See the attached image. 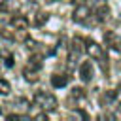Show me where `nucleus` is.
<instances>
[{
	"instance_id": "17",
	"label": "nucleus",
	"mask_w": 121,
	"mask_h": 121,
	"mask_svg": "<svg viewBox=\"0 0 121 121\" xmlns=\"http://www.w3.org/2000/svg\"><path fill=\"white\" fill-rule=\"evenodd\" d=\"M70 2H72V4H76V6H78V4H81V2H85V0H70Z\"/></svg>"
},
{
	"instance_id": "11",
	"label": "nucleus",
	"mask_w": 121,
	"mask_h": 121,
	"mask_svg": "<svg viewBox=\"0 0 121 121\" xmlns=\"http://www.w3.org/2000/svg\"><path fill=\"white\" fill-rule=\"evenodd\" d=\"M70 96H72V98H76V100H83V98L87 96V93H85V89H83V87H74V89L70 91Z\"/></svg>"
},
{
	"instance_id": "8",
	"label": "nucleus",
	"mask_w": 121,
	"mask_h": 121,
	"mask_svg": "<svg viewBox=\"0 0 121 121\" xmlns=\"http://www.w3.org/2000/svg\"><path fill=\"white\" fill-rule=\"evenodd\" d=\"M0 59H2V64H4L6 68H13L15 59H13V53H11V51H8V49L0 47Z\"/></svg>"
},
{
	"instance_id": "12",
	"label": "nucleus",
	"mask_w": 121,
	"mask_h": 121,
	"mask_svg": "<svg viewBox=\"0 0 121 121\" xmlns=\"http://www.w3.org/2000/svg\"><path fill=\"white\" fill-rule=\"evenodd\" d=\"M47 21H49V13H36V17H34V25L36 26H43Z\"/></svg>"
},
{
	"instance_id": "4",
	"label": "nucleus",
	"mask_w": 121,
	"mask_h": 121,
	"mask_svg": "<svg viewBox=\"0 0 121 121\" xmlns=\"http://www.w3.org/2000/svg\"><path fill=\"white\" fill-rule=\"evenodd\" d=\"M89 15H91V8L85 6V4H78L76 9H74V13H72V19L76 23H85L89 19Z\"/></svg>"
},
{
	"instance_id": "16",
	"label": "nucleus",
	"mask_w": 121,
	"mask_h": 121,
	"mask_svg": "<svg viewBox=\"0 0 121 121\" xmlns=\"http://www.w3.org/2000/svg\"><path fill=\"white\" fill-rule=\"evenodd\" d=\"M115 100H119L121 102V85L117 87V91H115Z\"/></svg>"
},
{
	"instance_id": "9",
	"label": "nucleus",
	"mask_w": 121,
	"mask_h": 121,
	"mask_svg": "<svg viewBox=\"0 0 121 121\" xmlns=\"http://www.w3.org/2000/svg\"><path fill=\"white\" fill-rule=\"evenodd\" d=\"M68 81H70V76H66V74H53L51 76V85L53 87H64Z\"/></svg>"
},
{
	"instance_id": "13",
	"label": "nucleus",
	"mask_w": 121,
	"mask_h": 121,
	"mask_svg": "<svg viewBox=\"0 0 121 121\" xmlns=\"http://www.w3.org/2000/svg\"><path fill=\"white\" fill-rule=\"evenodd\" d=\"M9 93H11V85L0 78V95H9Z\"/></svg>"
},
{
	"instance_id": "14",
	"label": "nucleus",
	"mask_w": 121,
	"mask_h": 121,
	"mask_svg": "<svg viewBox=\"0 0 121 121\" xmlns=\"http://www.w3.org/2000/svg\"><path fill=\"white\" fill-rule=\"evenodd\" d=\"M30 117H32V119H47V113H43L42 108H38V112H32Z\"/></svg>"
},
{
	"instance_id": "1",
	"label": "nucleus",
	"mask_w": 121,
	"mask_h": 121,
	"mask_svg": "<svg viewBox=\"0 0 121 121\" xmlns=\"http://www.w3.org/2000/svg\"><path fill=\"white\" fill-rule=\"evenodd\" d=\"M83 49L87 51V55H89V57L96 59V60L102 64V68H104V70H108V57H106V53H104L102 45H98L95 40L83 38Z\"/></svg>"
},
{
	"instance_id": "6",
	"label": "nucleus",
	"mask_w": 121,
	"mask_h": 121,
	"mask_svg": "<svg viewBox=\"0 0 121 121\" xmlns=\"http://www.w3.org/2000/svg\"><path fill=\"white\" fill-rule=\"evenodd\" d=\"M93 76H95L93 64H91L89 60H83V62L79 64V79H81L83 83H89V81L93 79Z\"/></svg>"
},
{
	"instance_id": "7",
	"label": "nucleus",
	"mask_w": 121,
	"mask_h": 121,
	"mask_svg": "<svg viewBox=\"0 0 121 121\" xmlns=\"http://www.w3.org/2000/svg\"><path fill=\"white\" fill-rule=\"evenodd\" d=\"M104 42H106V45H108L110 49L121 51V38H119V34L108 30V32H104Z\"/></svg>"
},
{
	"instance_id": "3",
	"label": "nucleus",
	"mask_w": 121,
	"mask_h": 121,
	"mask_svg": "<svg viewBox=\"0 0 121 121\" xmlns=\"http://www.w3.org/2000/svg\"><path fill=\"white\" fill-rule=\"evenodd\" d=\"M42 68V57H36V55H32L30 57V60L26 62V66L23 68V76H25V79L26 81H30V83H34L40 76H38V70Z\"/></svg>"
},
{
	"instance_id": "2",
	"label": "nucleus",
	"mask_w": 121,
	"mask_h": 121,
	"mask_svg": "<svg viewBox=\"0 0 121 121\" xmlns=\"http://www.w3.org/2000/svg\"><path fill=\"white\" fill-rule=\"evenodd\" d=\"M34 102L43 112H53V110H57V104H59L57 98L51 93H45V91H36L34 93Z\"/></svg>"
},
{
	"instance_id": "5",
	"label": "nucleus",
	"mask_w": 121,
	"mask_h": 121,
	"mask_svg": "<svg viewBox=\"0 0 121 121\" xmlns=\"http://www.w3.org/2000/svg\"><path fill=\"white\" fill-rule=\"evenodd\" d=\"M110 15V8L104 0H96V6H95V19L96 23H104Z\"/></svg>"
},
{
	"instance_id": "15",
	"label": "nucleus",
	"mask_w": 121,
	"mask_h": 121,
	"mask_svg": "<svg viewBox=\"0 0 121 121\" xmlns=\"http://www.w3.org/2000/svg\"><path fill=\"white\" fill-rule=\"evenodd\" d=\"M11 21V17H9V11H4V9H0V23H9Z\"/></svg>"
},
{
	"instance_id": "10",
	"label": "nucleus",
	"mask_w": 121,
	"mask_h": 121,
	"mask_svg": "<svg viewBox=\"0 0 121 121\" xmlns=\"http://www.w3.org/2000/svg\"><path fill=\"white\" fill-rule=\"evenodd\" d=\"M9 25H11L13 28H26V26H28V19H26L25 15H15V17H11Z\"/></svg>"
}]
</instances>
